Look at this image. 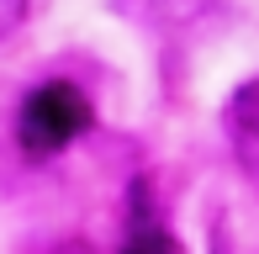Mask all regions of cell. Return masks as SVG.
<instances>
[{
    "label": "cell",
    "mask_w": 259,
    "mask_h": 254,
    "mask_svg": "<svg viewBox=\"0 0 259 254\" xmlns=\"http://www.w3.org/2000/svg\"><path fill=\"white\" fill-rule=\"evenodd\" d=\"M90 127V101L69 79H42L16 111V143L27 159H53Z\"/></svg>",
    "instance_id": "6da1fadb"
},
{
    "label": "cell",
    "mask_w": 259,
    "mask_h": 254,
    "mask_svg": "<svg viewBox=\"0 0 259 254\" xmlns=\"http://www.w3.org/2000/svg\"><path fill=\"white\" fill-rule=\"evenodd\" d=\"M217 11H228V0H148V16L169 32H185V27H201Z\"/></svg>",
    "instance_id": "7a4b0ae2"
},
{
    "label": "cell",
    "mask_w": 259,
    "mask_h": 254,
    "mask_svg": "<svg viewBox=\"0 0 259 254\" xmlns=\"http://www.w3.org/2000/svg\"><path fill=\"white\" fill-rule=\"evenodd\" d=\"M122 254H175V238L164 228H154V223H138L133 238L122 244Z\"/></svg>",
    "instance_id": "3957f363"
},
{
    "label": "cell",
    "mask_w": 259,
    "mask_h": 254,
    "mask_svg": "<svg viewBox=\"0 0 259 254\" xmlns=\"http://www.w3.org/2000/svg\"><path fill=\"white\" fill-rule=\"evenodd\" d=\"M233 127H243V133H259V79H249V85L233 96Z\"/></svg>",
    "instance_id": "277c9868"
},
{
    "label": "cell",
    "mask_w": 259,
    "mask_h": 254,
    "mask_svg": "<svg viewBox=\"0 0 259 254\" xmlns=\"http://www.w3.org/2000/svg\"><path fill=\"white\" fill-rule=\"evenodd\" d=\"M32 6H37V0H0V43H11L32 21Z\"/></svg>",
    "instance_id": "5b68a950"
},
{
    "label": "cell",
    "mask_w": 259,
    "mask_h": 254,
    "mask_svg": "<svg viewBox=\"0 0 259 254\" xmlns=\"http://www.w3.org/2000/svg\"><path fill=\"white\" fill-rule=\"evenodd\" d=\"M48 254H96V244H90V238H79V233H69V238H58Z\"/></svg>",
    "instance_id": "8992f818"
}]
</instances>
